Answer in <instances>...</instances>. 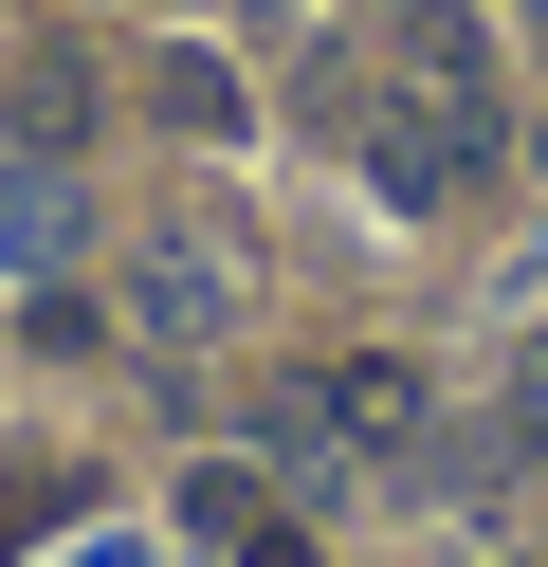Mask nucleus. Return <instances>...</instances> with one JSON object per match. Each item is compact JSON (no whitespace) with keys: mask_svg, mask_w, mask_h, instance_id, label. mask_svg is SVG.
Here are the masks:
<instances>
[{"mask_svg":"<svg viewBox=\"0 0 548 567\" xmlns=\"http://www.w3.org/2000/svg\"><path fill=\"white\" fill-rule=\"evenodd\" d=\"M128 330L165 348V367L238 348V330H256V220H219V202L146 220V238H128Z\"/></svg>","mask_w":548,"mask_h":567,"instance_id":"obj_1","label":"nucleus"},{"mask_svg":"<svg viewBox=\"0 0 548 567\" xmlns=\"http://www.w3.org/2000/svg\"><path fill=\"white\" fill-rule=\"evenodd\" d=\"M421 421H438V384L402 367V348H329V367L275 384V440H311V457H402Z\"/></svg>","mask_w":548,"mask_h":567,"instance_id":"obj_2","label":"nucleus"},{"mask_svg":"<svg viewBox=\"0 0 548 567\" xmlns=\"http://www.w3.org/2000/svg\"><path fill=\"white\" fill-rule=\"evenodd\" d=\"M494 165H511V128H457V111H421V92L365 111V184H384V220H457Z\"/></svg>","mask_w":548,"mask_h":567,"instance_id":"obj_3","label":"nucleus"},{"mask_svg":"<svg viewBox=\"0 0 548 567\" xmlns=\"http://www.w3.org/2000/svg\"><path fill=\"white\" fill-rule=\"evenodd\" d=\"M384 74L421 92V111H457V128H511V38L475 19V0H402V38H384Z\"/></svg>","mask_w":548,"mask_h":567,"instance_id":"obj_4","label":"nucleus"},{"mask_svg":"<svg viewBox=\"0 0 548 567\" xmlns=\"http://www.w3.org/2000/svg\"><path fill=\"white\" fill-rule=\"evenodd\" d=\"M183 530H201L219 567H311L292 494H275V476H238V457H201V476H183Z\"/></svg>","mask_w":548,"mask_h":567,"instance_id":"obj_5","label":"nucleus"},{"mask_svg":"<svg viewBox=\"0 0 548 567\" xmlns=\"http://www.w3.org/2000/svg\"><path fill=\"white\" fill-rule=\"evenodd\" d=\"M55 257H73V165L0 147V275H55Z\"/></svg>","mask_w":548,"mask_h":567,"instance_id":"obj_6","label":"nucleus"},{"mask_svg":"<svg viewBox=\"0 0 548 567\" xmlns=\"http://www.w3.org/2000/svg\"><path fill=\"white\" fill-rule=\"evenodd\" d=\"M146 111H165V128H201V147H219V128H238L256 92L219 74V55H146Z\"/></svg>","mask_w":548,"mask_h":567,"instance_id":"obj_7","label":"nucleus"},{"mask_svg":"<svg viewBox=\"0 0 548 567\" xmlns=\"http://www.w3.org/2000/svg\"><path fill=\"white\" fill-rule=\"evenodd\" d=\"M55 513H73V476H0V567H19V549H37Z\"/></svg>","mask_w":548,"mask_h":567,"instance_id":"obj_8","label":"nucleus"},{"mask_svg":"<svg viewBox=\"0 0 548 567\" xmlns=\"http://www.w3.org/2000/svg\"><path fill=\"white\" fill-rule=\"evenodd\" d=\"M530 38H548V0H530Z\"/></svg>","mask_w":548,"mask_h":567,"instance_id":"obj_9","label":"nucleus"},{"mask_svg":"<svg viewBox=\"0 0 548 567\" xmlns=\"http://www.w3.org/2000/svg\"><path fill=\"white\" fill-rule=\"evenodd\" d=\"M511 567H548V549H511Z\"/></svg>","mask_w":548,"mask_h":567,"instance_id":"obj_10","label":"nucleus"},{"mask_svg":"<svg viewBox=\"0 0 548 567\" xmlns=\"http://www.w3.org/2000/svg\"><path fill=\"white\" fill-rule=\"evenodd\" d=\"M530 165H548V147H530Z\"/></svg>","mask_w":548,"mask_h":567,"instance_id":"obj_11","label":"nucleus"}]
</instances>
